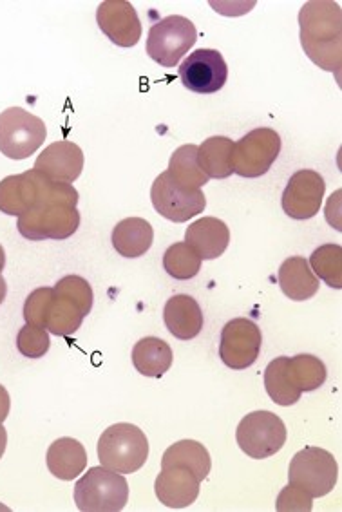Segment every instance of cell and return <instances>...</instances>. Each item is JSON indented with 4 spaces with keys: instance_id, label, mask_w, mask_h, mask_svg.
<instances>
[{
    "instance_id": "1",
    "label": "cell",
    "mask_w": 342,
    "mask_h": 512,
    "mask_svg": "<svg viewBox=\"0 0 342 512\" xmlns=\"http://www.w3.org/2000/svg\"><path fill=\"white\" fill-rule=\"evenodd\" d=\"M301 44L315 66L339 73L342 66L341 4L314 0L304 4L299 13Z\"/></svg>"
},
{
    "instance_id": "2",
    "label": "cell",
    "mask_w": 342,
    "mask_h": 512,
    "mask_svg": "<svg viewBox=\"0 0 342 512\" xmlns=\"http://www.w3.org/2000/svg\"><path fill=\"white\" fill-rule=\"evenodd\" d=\"M44 205H78V192L73 185L51 181L31 169L0 181V212L22 216Z\"/></svg>"
},
{
    "instance_id": "3",
    "label": "cell",
    "mask_w": 342,
    "mask_h": 512,
    "mask_svg": "<svg viewBox=\"0 0 342 512\" xmlns=\"http://www.w3.org/2000/svg\"><path fill=\"white\" fill-rule=\"evenodd\" d=\"M149 456V440L142 429L133 424H114L107 427L98 440V460L105 469L131 475L140 471Z\"/></svg>"
},
{
    "instance_id": "4",
    "label": "cell",
    "mask_w": 342,
    "mask_h": 512,
    "mask_svg": "<svg viewBox=\"0 0 342 512\" xmlns=\"http://www.w3.org/2000/svg\"><path fill=\"white\" fill-rule=\"evenodd\" d=\"M129 500V484L124 475L91 467L75 485V503L82 512L122 511Z\"/></svg>"
},
{
    "instance_id": "5",
    "label": "cell",
    "mask_w": 342,
    "mask_h": 512,
    "mask_svg": "<svg viewBox=\"0 0 342 512\" xmlns=\"http://www.w3.org/2000/svg\"><path fill=\"white\" fill-rule=\"evenodd\" d=\"M44 120L22 107H10L0 114V152L10 160H26L46 142Z\"/></svg>"
},
{
    "instance_id": "6",
    "label": "cell",
    "mask_w": 342,
    "mask_h": 512,
    "mask_svg": "<svg viewBox=\"0 0 342 512\" xmlns=\"http://www.w3.org/2000/svg\"><path fill=\"white\" fill-rule=\"evenodd\" d=\"M290 485L303 489L312 498H323L332 493L339 480V465L332 453L321 447H306L290 462Z\"/></svg>"
},
{
    "instance_id": "7",
    "label": "cell",
    "mask_w": 342,
    "mask_h": 512,
    "mask_svg": "<svg viewBox=\"0 0 342 512\" xmlns=\"http://www.w3.org/2000/svg\"><path fill=\"white\" fill-rule=\"evenodd\" d=\"M196 40L198 31L192 20L171 15L152 26L145 51L156 64L171 69L180 64L181 58L189 53Z\"/></svg>"
},
{
    "instance_id": "8",
    "label": "cell",
    "mask_w": 342,
    "mask_h": 512,
    "mask_svg": "<svg viewBox=\"0 0 342 512\" xmlns=\"http://www.w3.org/2000/svg\"><path fill=\"white\" fill-rule=\"evenodd\" d=\"M236 440L241 451L254 460L276 455L286 442V426L272 411H254L239 422Z\"/></svg>"
},
{
    "instance_id": "9",
    "label": "cell",
    "mask_w": 342,
    "mask_h": 512,
    "mask_svg": "<svg viewBox=\"0 0 342 512\" xmlns=\"http://www.w3.org/2000/svg\"><path fill=\"white\" fill-rule=\"evenodd\" d=\"M281 152V136L268 127H259L234 143L232 171L241 178H259L270 171Z\"/></svg>"
},
{
    "instance_id": "10",
    "label": "cell",
    "mask_w": 342,
    "mask_h": 512,
    "mask_svg": "<svg viewBox=\"0 0 342 512\" xmlns=\"http://www.w3.org/2000/svg\"><path fill=\"white\" fill-rule=\"evenodd\" d=\"M80 227V212L69 205H44L19 216L17 228L29 241L71 238Z\"/></svg>"
},
{
    "instance_id": "11",
    "label": "cell",
    "mask_w": 342,
    "mask_h": 512,
    "mask_svg": "<svg viewBox=\"0 0 342 512\" xmlns=\"http://www.w3.org/2000/svg\"><path fill=\"white\" fill-rule=\"evenodd\" d=\"M151 201L160 216L174 223H185L207 207L203 190L183 189L172 180L169 171L162 172L152 183Z\"/></svg>"
},
{
    "instance_id": "12",
    "label": "cell",
    "mask_w": 342,
    "mask_h": 512,
    "mask_svg": "<svg viewBox=\"0 0 342 512\" xmlns=\"http://www.w3.org/2000/svg\"><path fill=\"white\" fill-rule=\"evenodd\" d=\"M263 335L257 324L245 317L225 324L219 341V357L232 370H247L259 357Z\"/></svg>"
},
{
    "instance_id": "13",
    "label": "cell",
    "mask_w": 342,
    "mask_h": 512,
    "mask_svg": "<svg viewBox=\"0 0 342 512\" xmlns=\"http://www.w3.org/2000/svg\"><path fill=\"white\" fill-rule=\"evenodd\" d=\"M228 67L216 49H198L181 62L180 80L183 86L198 95H212L227 84Z\"/></svg>"
},
{
    "instance_id": "14",
    "label": "cell",
    "mask_w": 342,
    "mask_h": 512,
    "mask_svg": "<svg viewBox=\"0 0 342 512\" xmlns=\"http://www.w3.org/2000/svg\"><path fill=\"white\" fill-rule=\"evenodd\" d=\"M324 190L326 185L319 172L308 169L295 172L288 181L281 200L286 216L299 221L314 218L323 205Z\"/></svg>"
},
{
    "instance_id": "15",
    "label": "cell",
    "mask_w": 342,
    "mask_h": 512,
    "mask_svg": "<svg viewBox=\"0 0 342 512\" xmlns=\"http://www.w3.org/2000/svg\"><path fill=\"white\" fill-rule=\"evenodd\" d=\"M96 22L105 37L120 48H133L142 38V22L127 0H105L96 11Z\"/></svg>"
},
{
    "instance_id": "16",
    "label": "cell",
    "mask_w": 342,
    "mask_h": 512,
    "mask_svg": "<svg viewBox=\"0 0 342 512\" xmlns=\"http://www.w3.org/2000/svg\"><path fill=\"white\" fill-rule=\"evenodd\" d=\"M35 171L57 183H75L84 171V152L73 142H55L38 156Z\"/></svg>"
},
{
    "instance_id": "17",
    "label": "cell",
    "mask_w": 342,
    "mask_h": 512,
    "mask_svg": "<svg viewBox=\"0 0 342 512\" xmlns=\"http://www.w3.org/2000/svg\"><path fill=\"white\" fill-rule=\"evenodd\" d=\"M201 480L187 467H162L156 478L154 491L158 500L169 509H185L196 502L200 494Z\"/></svg>"
},
{
    "instance_id": "18",
    "label": "cell",
    "mask_w": 342,
    "mask_h": 512,
    "mask_svg": "<svg viewBox=\"0 0 342 512\" xmlns=\"http://www.w3.org/2000/svg\"><path fill=\"white\" fill-rule=\"evenodd\" d=\"M163 321L172 337L180 341H190L198 337L203 330V312L198 301L190 295L180 294L171 297L165 304Z\"/></svg>"
},
{
    "instance_id": "19",
    "label": "cell",
    "mask_w": 342,
    "mask_h": 512,
    "mask_svg": "<svg viewBox=\"0 0 342 512\" xmlns=\"http://www.w3.org/2000/svg\"><path fill=\"white\" fill-rule=\"evenodd\" d=\"M185 243L201 259H218L230 243L227 223L218 218H201L194 221L185 232Z\"/></svg>"
},
{
    "instance_id": "20",
    "label": "cell",
    "mask_w": 342,
    "mask_h": 512,
    "mask_svg": "<svg viewBox=\"0 0 342 512\" xmlns=\"http://www.w3.org/2000/svg\"><path fill=\"white\" fill-rule=\"evenodd\" d=\"M277 281L283 294L292 301H308L319 292V277L304 257H288L277 272Z\"/></svg>"
},
{
    "instance_id": "21",
    "label": "cell",
    "mask_w": 342,
    "mask_h": 512,
    "mask_svg": "<svg viewBox=\"0 0 342 512\" xmlns=\"http://www.w3.org/2000/svg\"><path fill=\"white\" fill-rule=\"evenodd\" d=\"M48 469L55 478L64 482L75 480L87 467L86 447L75 438H58L48 449Z\"/></svg>"
},
{
    "instance_id": "22",
    "label": "cell",
    "mask_w": 342,
    "mask_h": 512,
    "mask_svg": "<svg viewBox=\"0 0 342 512\" xmlns=\"http://www.w3.org/2000/svg\"><path fill=\"white\" fill-rule=\"evenodd\" d=\"M84 319L86 315L78 304L73 303L66 295L58 294L55 288H51L42 324L44 330L57 337H71L80 330Z\"/></svg>"
},
{
    "instance_id": "23",
    "label": "cell",
    "mask_w": 342,
    "mask_h": 512,
    "mask_svg": "<svg viewBox=\"0 0 342 512\" xmlns=\"http://www.w3.org/2000/svg\"><path fill=\"white\" fill-rule=\"evenodd\" d=\"M154 230L147 219L127 218L120 221L113 230V247L127 259L142 257L152 247Z\"/></svg>"
},
{
    "instance_id": "24",
    "label": "cell",
    "mask_w": 342,
    "mask_h": 512,
    "mask_svg": "<svg viewBox=\"0 0 342 512\" xmlns=\"http://www.w3.org/2000/svg\"><path fill=\"white\" fill-rule=\"evenodd\" d=\"M172 359L174 355L171 346L158 337H145L134 344V368L138 373H142L143 377L160 379L171 370Z\"/></svg>"
},
{
    "instance_id": "25",
    "label": "cell",
    "mask_w": 342,
    "mask_h": 512,
    "mask_svg": "<svg viewBox=\"0 0 342 512\" xmlns=\"http://www.w3.org/2000/svg\"><path fill=\"white\" fill-rule=\"evenodd\" d=\"M232 151L234 142L227 136H212L198 147V163L201 171L214 180L232 176Z\"/></svg>"
},
{
    "instance_id": "26",
    "label": "cell",
    "mask_w": 342,
    "mask_h": 512,
    "mask_svg": "<svg viewBox=\"0 0 342 512\" xmlns=\"http://www.w3.org/2000/svg\"><path fill=\"white\" fill-rule=\"evenodd\" d=\"M174 465L187 467L203 482L210 475L212 460H210L209 451L205 446H201L200 442L180 440L163 453L162 467H174Z\"/></svg>"
},
{
    "instance_id": "27",
    "label": "cell",
    "mask_w": 342,
    "mask_h": 512,
    "mask_svg": "<svg viewBox=\"0 0 342 512\" xmlns=\"http://www.w3.org/2000/svg\"><path fill=\"white\" fill-rule=\"evenodd\" d=\"M169 174L183 189H201L203 185H207L209 176L201 171L198 163V145L189 143L172 152Z\"/></svg>"
},
{
    "instance_id": "28",
    "label": "cell",
    "mask_w": 342,
    "mask_h": 512,
    "mask_svg": "<svg viewBox=\"0 0 342 512\" xmlns=\"http://www.w3.org/2000/svg\"><path fill=\"white\" fill-rule=\"evenodd\" d=\"M286 371L299 393H310L321 388L328 377L324 362L314 355H297L292 359L288 357Z\"/></svg>"
},
{
    "instance_id": "29",
    "label": "cell",
    "mask_w": 342,
    "mask_h": 512,
    "mask_svg": "<svg viewBox=\"0 0 342 512\" xmlns=\"http://www.w3.org/2000/svg\"><path fill=\"white\" fill-rule=\"evenodd\" d=\"M286 359L288 357H277L266 366L265 388L268 397L274 400L277 406H294L301 399L303 393L294 388L292 380L286 371Z\"/></svg>"
},
{
    "instance_id": "30",
    "label": "cell",
    "mask_w": 342,
    "mask_h": 512,
    "mask_svg": "<svg viewBox=\"0 0 342 512\" xmlns=\"http://www.w3.org/2000/svg\"><path fill=\"white\" fill-rule=\"evenodd\" d=\"M308 265L317 277H321L324 283L335 290L342 288V247L335 243H328L317 248Z\"/></svg>"
},
{
    "instance_id": "31",
    "label": "cell",
    "mask_w": 342,
    "mask_h": 512,
    "mask_svg": "<svg viewBox=\"0 0 342 512\" xmlns=\"http://www.w3.org/2000/svg\"><path fill=\"white\" fill-rule=\"evenodd\" d=\"M201 261L203 259L183 241V243H174L167 248V252L163 256V268L174 279L189 281L192 277L200 274Z\"/></svg>"
},
{
    "instance_id": "32",
    "label": "cell",
    "mask_w": 342,
    "mask_h": 512,
    "mask_svg": "<svg viewBox=\"0 0 342 512\" xmlns=\"http://www.w3.org/2000/svg\"><path fill=\"white\" fill-rule=\"evenodd\" d=\"M58 294L66 295L73 303L80 306V310L84 315H89L93 310V288L87 283L84 277L80 275H66L58 281L57 285L53 286Z\"/></svg>"
},
{
    "instance_id": "33",
    "label": "cell",
    "mask_w": 342,
    "mask_h": 512,
    "mask_svg": "<svg viewBox=\"0 0 342 512\" xmlns=\"http://www.w3.org/2000/svg\"><path fill=\"white\" fill-rule=\"evenodd\" d=\"M49 332L44 328H37L26 324L19 330L17 335V350L26 357V359H40L49 351Z\"/></svg>"
},
{
    "instance_id": "34",
    "label": "cell",
    "mask_w": 342,
    "mask_h": 512,
    "mask_svg": "<svg viewBox=\"0 0 342 512\" xmlns=\"http://www.w3.org/2000/svg\"><path fill=\"white\" fill-rule=\"evenodd\" d=\"M49 294H51V288H49V286H42V288H37L35 292H31V294L28 295L26 304H24V319H26V324L42 328Z\"/></svg>"
},
{
    "instance_id": "35",
    "label": "cell",
    "mask_w": 342,
    "mask_h": 512,
    "mask_svg": "<svg viewBox=\"0 0 342 512\" xmlns=\"http://www.w3.org/2000/svg\"><path fill=\"white\" fill-rule=\"evenodd\" d=\"M312 496L304 493L303 489L295 487V485H288L285 487L279 498H277L276 509L281 512L288 511H312Z\"/></svg>"
},
{
    "instance_id": "36",
    "label": "cell",
    "mask_w": 342,
    "mask_h": 512,
    "mask_svg": "<svg viewBox=\"0 0 342 512\" xmlns=\"http://www.w3.org/2000/svg\"><path fill=\"white\" fill-rule=\"evenodd\" d=\"M11 400L8 389L0 384V424H4V420L10 415Z\"/></svg>"
},
{
    "instance_id": "37",
    "label": "cell",
    "mask_w": 342,
    "mask_h": 512,
    "mask_svg": "<svg viewBox=\"0 0 342 512\" xmlns=\"http://www.w3.org/2000/svg\"><path fill=\"white\" fill-rule=\"evenodd\" d=\"M6 446H8V433H6V427L0 424V460L6 451Z\"/></svg>"
},
{
    "instance_id": "38",
    "label": "cell",
    "mask_w": 342,
    "mask_h": 512,
    "mask_svg": "<svg viewBox=\"0 0 342 512\" xmlns=\"http://www.w3.org/2000/svg\"><path fill=\"white\" fill-rule=\"evenodd\" d=\"M6 294H8V286H6V281H4V277L0 275V304L4 303V299H6Z\"/></svg>"
},
{
    "instance_id": "39",
    "label": "cell",
    "mask_w": 342,
    "mask_h": 512,
    "mask_svg": "<svg viewBox=\"0 0 342 512\" xmlns=\"http://www.w3.org/2000/svg\"><path fill=\"white\" fill-rule=\"evenodd\" d=\"M4 265H6V252H4V248L0 245V272L4 270Z\"/></svg>"
}]
</instances>
